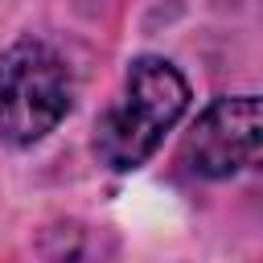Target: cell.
I'll list each match as a JSON object with an SVG mask.
<instances>
[{"label":"cell","instance_id":"6da1fadb","mask_svg":"<svg viewBox=\"0 0 263 263\" xmlns=\"http://www.w3.org/2000/svg\"><path fill=\"white\" fill-rule=\"evenodd\" d=\"M185 107L189 86L177 66L164 58H136L127 70L123 99L95 127V156L115 173L140 168L156 152L164 132L185 115Z\"/></svg>","mask_w":263,"mask_h":263},{"label":"cell","instance_id":"7a4b0ae2","mask_svg":"<svg viewBox=\"0 0 263 263\" xmlns=\"http://www.w3.org/2000/svg\"><path fill=\"white\" fill-rule=\"evenodd\" d=\"M70 111V70L45 41H16L0 53V136L37 144Z\"/></svg>","mask_w":263,"mask_h":263},{"label":"cell","instance_id":"3957f363","mask_svg":"<svg viewBox=\"0 0 263 263\" xmlns=\"http://www.w3.org/2000/svg\"><path fill=\"white\" fill-rule=\"evenodd\" d=\"M263 148V111L255 95H234V99H214L201 119L185 136V164L197 177L222 181L242 173L247 164L259 160Z\"/></svg>","mask_w":263,"mask_h":263}]
</instances>
